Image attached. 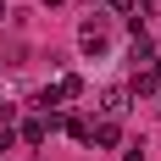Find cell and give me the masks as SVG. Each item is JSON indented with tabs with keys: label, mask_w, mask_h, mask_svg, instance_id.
<instances>
[{
	"label": "cell",
	"mask_w": 161,
	"mask_h": 161,
	"mask_svg": "<svg viewBox=\"0 0 161 161\" xmlns=\"http://www.w3.org/2000/svg\"><path fill=\"white\" fill-rule=\"evenodd\" d=\"M0 22H6V6H0Z\"/></svg>",
	"instance_id": "obj_12"
},
{
	"label": "cell",
	"mask_w": 161,
	"mask_h": 161,
	"mask_svg": "<svg viewBox=\"0 0 161 161\" xmlns=\"http://www.w3.org/2000/svg\"><path fill=\"white\" fill-rule=\"evenodd\" d=\"M78 95H83V78H78V72L56 78V100H78Z\"/></svg>",
	"instance_id": "obj_5"
},
{
	"label": "cell",
	"mask_w": 161,
	"mask_h": 161,
	"mask_svg": "<svg viewBox=\"0 0 161 161\" xmlns=\"http://www.w3.org/2000/svg\"><path fill=\"white\" fill-rule=\"evenodd\" d=\"M0 67H6V61H0Z\"/></svg>",
	"instance_id": "obj_14"
},
{
	"label": "cell",
	"mask_w": 161,
	"mask_h": 161,
	"mask_svg": "<svg viewBox=\"0 0 161 161\" xmlns=\"http://www.w3.org/2000/svg\"><path fill=\"white\" fill-rule=\"evenodd\" d=\"M117 139H122V128H117L111 117H100L95 128H89V139H83V145H100V150H111V145H117Z\"/></svg>",
	"instance_id": "obj_4"
},
{
	"label": "cell",
	"mask_w": 161,
	"mask_h": 161,
	"mask_svg": "<svg viewBox=\"0 0 161 161\" xmlns=\"http://www.w3.org/2000/svg\"><path fill=\"white\" fill-rule=\"evenodd\" d=\"M122 161H145V139H133V145L122 150Z\"/></svg>",
	"instance_id": "obj_7"
},
{
	"label": "cell",
	"mask_w": 161,
	"mask_h": 161,
	"mask_svg": "<svg viewBox=\"0 0 161 161\" xmlns=\"http://www.w3.org/2000/svg\"><path fill=\"white\" fill-rule=\"evenodd\" d=\"M6 150H17V128H0V156Z\"/></svg>",
	"instance_id": "obj_6"
},
{
	"label": "cell",
	"mask_w": 161,
	"mask_h": 161,
	"mask_svg": "<svg viewBox=\"0 0 161 161\" xmlns=\"http://www.w3.org/2000/svg\"><path fill=\"white\" fill-rule=\"evenodd\" d=\"M0 111H6V106H0Z\"/></svg>",
	"instance_id": "obj_13"
},
{
	"label": "cell",
	"mask_w": 161,
	"mask_h": 161,
	"mask_svg": "<svg viewBox=\"0 0 161 161\" xmlns=\"http://www.w3.org/2000/svg\"><path fill=\"white\" fill-rule=\"evenodd\" d=\"M83 6H100V0H83Z\"/></svg>",
	"instance_id": "obj_11"
},
{
	"label": "cell",
	"mask_w": 161,
	"mask_h": 161,
	"mask_svg": "<svg viewBox=\"0 0 161 161\" xmlns=\"http://www.w3.org/2000/svg\"><path fill=\"white\" fill-rule=\"evenodd\" d=\"M150 72H156V83H161V56H156V67H150Z\"/></svg>",
	"instance_id": "obj_9"
},
{
	"label": "cell",
	"mask_w": 161,
	"mask_h": 161,
	"mask_svg": "<svg viewBox=\"0 0 161 161\" xmlns=\"http://www.w3.org/2000/svg\"><path fill=\"white\" fill-rule=\"evenodd\" d=\"M128 106H133V95H128V89H122V83H111V89L100 95V111L111 117V122H117V117H128Z\"/></svg>",
	"instance_id": "obj_3"
},
{
	"label": "cell",
	"mask_w": 161,
	"mask_h": 161,
	"mask_svg": "<svg viewBox=\"0 0 161 161\" xmlns=\"http://www.w3.org/2000/svg\"><path fill=\"white\" fill-rule=\"evenodd\" d=\"M39 6H61V0H39Z\"/></svg>",
	"instance_id": "obj_10"
},
{
	"label": "cell",
	"mask_w": 161,
	"mask_h": 161,
	"mask_svg": "<svg viewBox=\"0 0 161 161\" xmlns=\"http://www.w3.org/2000/svg\"><path fill=\"white\" fill-rule=\"evenodd\" d=\"M78 50H83V56H106V50H111V33H106V22H100V17L78 28Z\"/></svg>",
	"instance_id": "obj_1"
},
{
	"label": "cell",
	"mask_w": 161,
	"mask_h": 161,
	"mask_svg": "<svg viewBox=\"0 0 161 161\" xmlns=\"http://www.w3.org/2000/svg\"><path fill=\"white\" fill-rule=\"evenodd\" d=\"M56 122H61V111H56V117H28V122H22V133H17V139H22V145H33V150H39V145H45V139H50V128H56Z\"/></svg>",
	"instance_id": "obj_2"
},
{
	"label": "cell",
	"mask_w": 161,
	"mask_h": 161,
	"mask_svg": "<svg viewBox=\"0 0 161 161\" xmlns=\"http://www.w3.org/2000/svg\"><path fill=\"white\" fill-rule=\"evenodd\" d=\"M111 6H117V11H133V0H111Z\"/></svg>",
	"instance_id": "obj_8"
}]
</instances>
